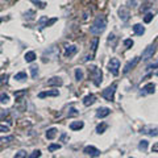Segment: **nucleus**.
<instances>
[{
	"label": "nucleus",
	"mask_w": 158,
	"mask_h": 158,
	"mask_svg": "<svg viewBox=\"0 0 158 158\" xmlns=\"http://www.w3.org/2000/svg\"><path fill=\"white\" fill-rule=\"evenodd\" d=\"M157 75H158V72H157Z\"/></svg>",
	"instance_id": "43"
},
{
	"label": "nucleus",
	"mask_w": 158,
	"mask_h": 158,
	"mask_svg": "<svg viewBox=\"0 0 158 158\" xmlns=\"http://www.w3.org/2000/svg\"><path fill=\"white\" fill-rule=\"evenodd\" d=\"M152 20H153V13H146V14H145V17H144V21H145V23L149 24Z\"/></svg>",
	"instance_id": "30"
},
{
	"label": "nucleus",
	"mask_w": 158,
	"mask_h": 158,
	"mask_svg": "<svg viewBox=\"0 0 158 158\" xmlns=\"http://www.w3.org/2000/svg\"><path fill=\"white\" fill-rule=\"evenodd\" d=\"M30 74H32V78L37 77V74H38V66H36V65L30 66Z\"/></svg>",
	"instance_id": "27"
},
{
	"label": "nucleus",
	"mask_w": 158,
	"mask_h": 158,
	"mask_svg": "<svg viewBox=\"0 0 158 158\" xmlns=\"http://www.w3.org/2000/svg\"><path fill=\"white\" fill-rule=\"evenodd\" d=\"M106 26H107L106 17H104V16H98V17L95 19L92 26L90 28V32H91L92 34H100V33L104 32Z\"/></svg>",
	"instance_id": "1"
},
{
	"label": "nucleus",
	"mask_w": 158,
	"mask_h": 158,
	"mask_svg": "<svg viewBox=\"0 0 158 158\" xmlns=\"http://www.w3.org/2000/svg\"><path fill=\"white\" fill-rule=\"evenodd\" d=\"M116 84L113 83L112 86H109V87H107L106 90H104L103 92H101V96H103L106 100H108V101H113L115 100V92H116Z\"/></svg>",
	"instance_id": "3"
},
{
	"label": "nucleus",
	"mask_w": 158,
	"mask_h": 158,
	"mask_svg": "<svg viewBox=\"0 0 158 158\" xmlns=\"http://www.w3.org/2000/svg\"><path fill=\"white\" fill-rule=\"evenodd\" d=\"M124 45H125L126 48H128V49H129V48H132V46H133V41H132V40H129V38H128V40H125V41H124Z\"/></svg>",
	"instance_id": "33"
},
{
	"label": "nucleus",
	"mask_w": 158,
	"mask_h": 158,
	"mask_svg": "<svg viewBox=\"0 0 158 158\" xmlns=\"http://www.w3.org/2000/svg\"><path fill=\"white\" fill-rule=\"evenodd\" d=\"M75 79L78 82H81L83 79V71H82V69H75Z\"/></svg>",
	"instance_id": "22"
},
{
	"label": "nucleus",
	"mask_w": 158,
	"mask_h": 158,
	"mask_svg": "<svg viewBox=\"0 0 158 158\" xmlns=\"http://www.w3.org/2000/svg\"><path fill=\"white\" fill-rule=\"evenodd\" d=\"M84 126V123L83 121H72L71 124H70V129L71 130H79V129H82Z\"/></svg>",
	"instance_id": "13"
},
{
	"label": "nucleus",
	"mask_w": 158,
	"mask_h": 158,
	"mask_svg": "<svg viewBox=\"0 0 158 158\" xmlns=\"http://www.w3.org/2000/svg\"><path fill=\"white\" fill-rule=\"evenodd\" d=\"M107 129V124L106 123H101V124H99L98 126H96V133H104V130Z\"/></svg>",
	"instance_id": "23"
},
{
	"label": "nucleus",
	"mask_w": 158,
	"mask_h": 158,
	"mask_svg": "<svg viewBox=\"0 0 158 158\" xmlns=\"http://www.w3.org/2000/svg\"><path fill=\"white\" fill-rule=\"evenodd\" d=\"M0 99H1V100H0V101H1V104H7L9 101V96L7 94H4V92L1 94V98H0Z\"/></svg>",
	"instance_id": "28"
},
{
	"label": "nucleus",
	"mask_w": 158,
	"mask_h": 158,
	"mask_svg": "<svg viewBox=\"0 0 158 158\" xmlns=\"http://www.w3.org/2000/svg\"><path fill=\"white\" fill-rule=\"evenodd\" d=\"M94 103H95V96H94V95H87V96H84V98H83V104L86 107L92 106Z\"/></svg>",
	"instance_id": "18"
},
{
	"label": "nucleus",
	"mask_w": 158,
	"mask_h": 158,
	"mask_svg": "<svg viewBox=\"0 0 158 158\" xmlns=\"http://www.w3.org/2000/svg\"><path fill=\"white\" fill-rule=\"evenodd\" d=\"M58 95H59L58 90H50V91L40 92V94H38V98H40V99H43V98H46V96H58Z\"/></svg>",
	"instance_id": "11"
},
{
	"label": "nucleus",
	"mask_w": 158,
	"mask_h": 158,
	"mask_svg": "<svg viewBox=\"0 0 158 158\" xmlns=\"http://www.w3.org/2000/svg\"><path fill=\"white\" fill-rule=\"evenodd\" d=\"M69 111H70V112H69V116H72V115H77V113H78V112H77V111H75V109H74V108H70V109H69Z\"/></svg>",
	"instance_id": "39"
},
{
	"label": "nucleus",
	"mask_w": 158,
	"mask_h": 158,
	"mask_svg": "<svg viewBox=\"0 0 158 158\" xmlns=\"http://www.w3.org/2000/svg\"><path fill=\"white\" fill-rule=\"evenodd\" d=\"M154 52H155V46L154 45L148 46L146 49H145V52L142 53V59H144V61L150 59V58L153 57V54H154Z\"/></svg>",
	"instance_id": "8"
},
{
	"label": "nucleus",
	"mask_w": 158,
	"mask_h": 158,
	"mask_svg": "<svg viewBox=\"0 0 158 158\" xmlns=\"http://www.w3.org/2000/svg\"><path fill=\"white\" fill-rule=\"evenodd\" d=\"M98 42H99V38L98 37H95L94 40H92V43H91V50L92 53L96 52V49H98Z\"/></svg>",
	"instance_id": "24"
},
{
	"label": "nucleus",
	"mask_w": 158,
	"mask_h": 158,
	"mask_svg": "<svg viewBox=\"0 0 158 158\" xmlns=\"http://www.w3.org/2000/svg\"><path fill=\"white\" fill-rule=\"evenodd\" d=\"M133 32H135L137 36H142L145 33V28L141 24H135L133 25Z\"/></svg>",
	"instance_id": "15"
},
{
	"label": "nucleus",
	"mask_w": 158,
	"mask_h": 158,
	"mask_svg": "<svg viewBox=\"0 0 158 158\" xmlns=\"http://www.w3.org/2000/svg\"><path fill=\"white\" fill-rule=\"evenodd\" d=\"M83 153L86 155H91V157H99V155H100V150L96 149L95 146H91V145H88V146L84 148Z\"/></svg>",
	"instance_id": "6"
},
{
	"label": "nucleus",
	"mask_w": 158,
	"mask_h": 158,
	"mask_svg": "<svg viewBox=\"0 0 158 158\" xmlns=\"http://www.w3.org/2000/svg\"><path fill=\"white\" fill-rule=\"evenodd\" d=\"M157 67H158V62L152 63V65H149V66L146 67V71H149V70H153V69H157Z\"/></svg>",
	"instance_id": "36"
},
{
	"label": "nucleus",
	"mask_w": 158,
	"mask_h": 158,
	"mask_svg": "<svg viewBox=\"0 0 158 158\" xmlns=\"http://www.w3.org/2000/svg\"><path fill=\"white\" fill-rule=\"evenodd\" d=\"M40 155H41V152H40V150H34V152H33L30 155H29V158H36V157H40Z\"/></svg>",
	"instance_id": "34"
},
{
	"label": "nucleus",
	"mask_w": 158,
	"mask_h": 158,
	"mask_svg": "<svg viewBox=\"0 0 158 158\" xmlns=\"http://www.w3.org/2000/svg\"><path fill=\"white\" fill-rule=\"evenodd\" d=\"M26 72H24V71H21V72H17V74L14 75V79L16 81H19V82H24V81H26Z\"/></svg>",
	"instance_id": "21"
},
{
	"label": "nucleus",
	"mask_w": 158,
	"mask_h": 158,
	"mask_svg": "<svg viewBox=\"0 0 158 158\" xmlns=\"http://www.w3.org/2000/svg\"><path fill=\"white\" fill-rule=\"evenodd\" d=\"M138 61H140V58H138V57H135L132 61H129V62L126 63L125 67H124V70H123L124 74H128V72H129L132 69H135V66L138 63Z\"/></svg>",
	"instance_id": "7"
},
{
	"label": "nucleus",
	"mask_w": 158,
	"mask_h": 158,
	"mask_svg": "<svg viewBox=\"0 0 158 158\" xmlns=\"http://www.w3.org/2000/svg\"><path fill=\"white\" fill-rule=\"evenodd\" d=\"M153 152H158V145H154V146H153Z\"/></svg>",
	"instance_id": "41"
},
{
	"label": "nucleus",
	"mask_w": 158,
	"mask_h": 158,
	"mask_svg": "<svg viewBox=\"0 0 158 158\" xmlns=\"http://www.w3.org/2000/svg\"><path fill=\"white\" fill-rule=\"evenodd\" d=\"M119 69H120V61L117 58H111L108 63V70L112 75H117L119 74Z\"/></svg>",
	"instance_id": "4"
},
{
	"label": "nucleus",
	"mask_w": 158,
	"mask_h": 158,
	"mask_svg": "<svg viewBox=\"0 0 158 158\" xmlns=\"http://www.w3.org/2000/svg\"><path fill=\"white\" fill-rule=\"evenodd\" d=\"M57 20H58L57 17L52 19V20H48V17H46V16H42V17L40 19V21H38V26H40V29H43V28H46V26L53 25V24H54Z\"/></svg>",
	"instance_id": "5"
},
{
	"label": "nucleus",
	"mask_w": 158,
	"mask_h": 158,
	"mask_svg": "<svg viewBox=\"0 0 158 158\" xmlns=\"http://www.w3.org/2000/svg\"><path fill=\"white\" fill-rule=\"evenodd\" d=\"M25 94H26L25 90H24V91H20V92H14V98H16V99H20L21 96H23V95H25Z\"/></svg>",
	"instance_id": "35"
},
{
	"label": "nucleus",
	"mask_w": 158,
	"mask_h": 158,
	"mask_svg": "<svg viewBox=\"0 0 158 158\" xmlns=\"http://www.w3.org/2000/svg\"><path fill=\"white\" fill-rule=\"evenodd\" d=\"M25 61L26 62H33V61L36 59V53L34 52H28V53H25Z\"/></svg>",
	"instance_id": "20"
},
{
	"label": "nucleus",
	"mask_w": 158,
	"mask_h": 158,
	"mask_svg": "<svg viewBox=\"0 0 158 158\" xmlns=\"http://www.w3.org/2000/svg\"><path fill=\"white\" fill-rule=\"evenodd\" d=\"M128 4H129V7H135L136 4H137V1H136V0H129V1H128Z\"/></svg>",
	"instance_id": "40"
},
{
	"label": "nucleus",
	"mask_w": 158,
	"mask_h": 158,
	"mask_svg": "<svg viewBox=\"0 0 158 158\" xmlns=\"http://www.w3.org/2000/svg\"><path fill=\"white\" fill-rule=\"evenodd\" d=\"M155 90V84L154 83H148L145 84L144 87H142V90H141L140 94L141 95H146V94H153Z\"/></svg>",
	"instance_id": "9"
},
{
	"label": "nucleus",
	"mask_w": 158,
	"mask_h": 158,
	"mask_svg": "<svg viewBox=\"0 0 158 158\" xmlns=\"http://www.w3.org/2000/svg\"><path fill=\"white\" fill-rule=\"evenodd\" d=\"M12 140H13L12 136H9V137H3L1 138V142H7V141H12Z\"/></svg>",
	"instance_id": "38"
},
{
	"label": "nucleus",
	"mask_w": 158,
	"mask_h": 158,
	"mask_svg": "<svg viewBox=\"0 0 158 158\" xmlns=\"http://www.w3.org/2000/svg\"><path fill=\"white\" fill-rule=\"evenodd\" d=\"M57 149H61V145L59 144H52L49 146V152H54V150H57Z\"/></svg>",
	"instance_id": "31"
},
{
	"label": "nucleus",
	"mask_w": 158,
	"mask_h": 158,
	"mask_svg": "<svg viewBox=\"0 0 158 158\" xmlns=\"http://www.w3.org/2000/svg\"><path fill=\"white\" fill-rule=\"evenodd\" d=\"M33 17H34V11H28L25 13V19H26V20H32Z\"/></svg>",
	"instance_id": "29"
},
{
	"label": "nucleus",
	"mask_w": 158,
	"mask_h": 158,
	"mask_svg": "<svg viewBox=\"0 0 158 158\" xmlns=\"http://www.w3.org/2000/svg\"><path fill=\"white\" fill-rule=\"evenodd\" d=\"M62 84H63V81L61 79V78H58V77H54V78H52V79L48 81V86L59 87V86H62Z\"/></svg>",
	"instance_id": "12"
},
{
	"label": "nucleus",
	"mask_w": 158,
	"mask_h": 158,
	"mask_svg": "<svg viewBox=\"0 0 158 158\" xmlns=\"http://www.w3.org/2000/svg\"><path fill=\"white\" fill-rule=\"evenodd\" d=\"M1 78H3V82H4V81L7 82V78H8V77H7V75H3V77H1Z\"/></svg>",
	"instance_id": "42"
},
{
	"label": "nucleus",
	"mask_w": 158,
	"mask_h": 158,
	"mask_svg": "<svg viewBox=\"0 0 158 158\" xmlns=\"http://www.w3.org/2000/svg\"><path fill=\"white\" fill-rule=\"evenodd\" d=\"M119 14H120V19L123 21H126L128 19H129V16H130L129 11L125 9V8H120V9H119Z\"/></svg>",
	"instance_id": "14"
},
{
	"label": "nucleus",
	"mask_w": 158,
	"mask_h": 158,
	"mask_svg": "<svg viewBox=\"0 0 158 158\" xmlns=\"http://www.w3.org/2000/svg\"><path fill=\"white\" fill-rule=\"evenodd\" d=\"M30 1H32V3H34L36 6H37L38 8H41V9H43L46 6H48V4L43 3V1H41V0H30Z\"/></svg>",
	"instance_id": "25"
},
{
	"label": "nucleus",
	"mask_w": 158,
	"mask_h": 158,
	"mask_svg": "<svg viewBox=\"0 0 158 158\" xmlns=\"http://www.w3.org/2000/svg\"><path fill=\"white\" fill-rule=\"evenodd\" d=\"M141 133H145V135L149 136H157L158 128H144V129H141Z\"/></svg>",
	"instance_id": "16"
},
{
	"label": "nucleus",
	"mask_w": 158,
	"mask_h": 158,
	"mask_svg": "<svg viewBox=\"0 0 158 158\" xmlns=\"http://www.w3.org/2000/svg\"><path fill=\"white\" fill-rule=\"evenodd\" d=\"M88 71H91V78L94 81L95 86H100L101 83V78H103V74H101V70L98 69L96 66H91L88 69Z\"/></svg>",
	"instance_id": "2"
},
{
	"label": "nucleus",
	"mask_w": 158,
	"mask_h": 158,
	"mask_svg": "<svg viewBox=\"0 0 158 158\" xmlns=\"http://www.w3.org/2000/svg\"><path fill=\"white\" fill-rule=\"evenodd\" d=\"M21 157H26V152L20 150L19 153H16V154H14V158H21Z\"/></svg>",
	"instance_id": "32"
},
{
	"label": "nucleus",
	"mask_w": 158,
	"mask_h": 158,
	"mask_svg": "<svg viewBox=\"0 0 158 158\" xmlns=\"http://www.w3.org/2000/svg\"><path fill=\"white\" fill-rule=\"evenodd\" d=\"M77 52H78V48H77V46H74V45H72V46H67V48H66V52H65V55L70 58V57H72V55H74Z\"/></svg>",
	"instance_id": "17"
},
{
	"label": "nucleus",
	"mask_w": 158,
	"mask_h": 158,
	"mask_svg": "<svg viewBox=\"0 0 158 158\" xmlns=\"http://www.w3.org/2000/svg\"><path fill=\"white\" fill-rule=\"evenodd\" d=\"M109 113H111V109L107 108V107H100V108L96 111V116H98L99 119L106 117V116H108Z\"/></svg>",
	"instance_id": "10"
},
{
	"label": "nucleus",
	"mask_w": 158,
	"mask_h": 158,
	"mask_svg": "<svg viewBox=\"0 0 158 158\" xmlns=\"http://www.w3.org/2000/svg\"><path fill=\"white\" fill-rule=\"evenodd\" d=\"M55 136H57V129H55V128H50V129L46 132V138H48V140H53Z\"/></svg>",
	"instance_id": "19"
},
{
	"label": "nucleus",
	"mask_w": 158,
	"mask_h": 158,
	"mask_svg": "<svg viewBox=\"0 0 158 158\" xmlns=\"http://www.w3.org/2000/svg\"><path fill=\"white\" fill-rule=\"evenodd\" d=\"M148 141L146 140H142V141H140V144H138V149L140 150H146L148 149Z\"/></svg>",
	"instance_id": "26"
},
{
	"label": "nucleus",
	"mask_w": 158,
	"mask_h": 158,
	"mask_svg": "<svg viewBox=\"0 0 158 158\" xmlns=\"http://www.w3.org/2000/svg\"><path fill=\"white\" fill-rule=\"evenodd\" d=\"M0 130L4 133V132H8L9 128H8V126H6V125H0Z\"/></svg>",
	"instance_id": "37"
}]
</instances>
